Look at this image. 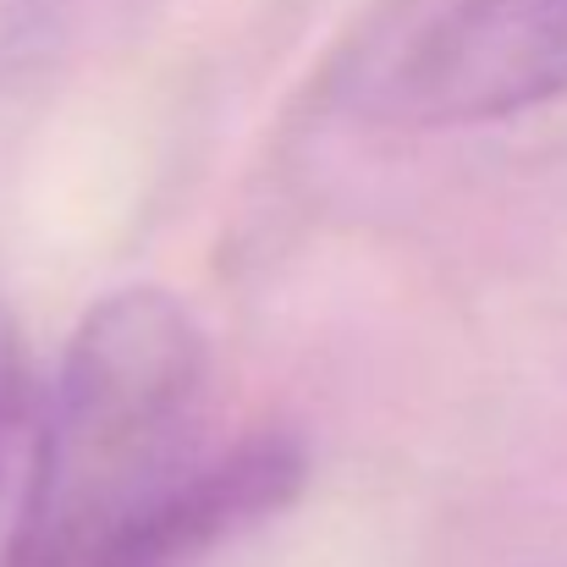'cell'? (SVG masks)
I'll return each instance as SVG.
<instances>
[{
    "instance_id": "cell-2",
    "label": "cell",
    "mask_w": 567,
    "mask_h": 567,
    "mask_svg": "<svg viewBox=\"0 0 567 567\" xmlns=\"http://www.w3.org/2000/svg\"><path fill=\"white\" fill-rule=\"evenodd\" d=\"M380 127H480L567 100V0H430L370 33L337 78Z\"/></svg>"
},
{
    "instance_id": "cell-3",
    "label": "cell",
    "mask_w": 567,
    "mask_h": 567,
    "mask_svg": "<svg viewBox=\"0 0 567 567\" xmlns=\"http://www.w3.org/2000/svg\"><path fill=\"white\" fill-rule=\"evenodd\" d=\"M44 435H50V396L39 391L22 331L0 303V567L33 563L39 496H44Z\"/></svg>"
},
{
    "instance_id": "cell-1",
    "label": "cell",
    "mask_w": 567,
    "mask_h": 567,
    "mask_svg": "<svg viewBox=\"0 0 567 567\" xmlns=\"http://www.w3.org/2000/svg\"><path fill=\"white\" fill-rule=\"evenodd\" d=\"M204 380L209 342L166 287H122L89 309L50 391L28 567H89L209 457Z\"/></svg>"
}]
</instances>
